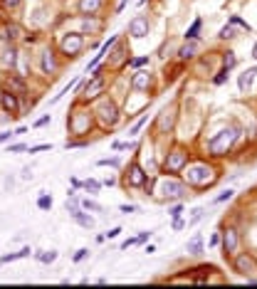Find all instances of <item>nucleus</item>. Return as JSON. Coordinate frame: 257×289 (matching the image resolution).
Masks as SVG:
<instances>
[{
	"label": "nucleus",
	"instance_id": "48",
	"mask_svg": "<svg viewBox=\"0 0 257 289\" xmlns=\"http://www.w3.org/2000/svg\"><path fill=\"white\" fill-rule=\"evenodd\" d=\"M20 151H25L23 143H13V146H10V153H20Z\"/></svg>",
	"mask_w": 257,
	"mask_h": 289
},
{
	"label": "nucleus",
	"instance_id": "33",
	"mask_svg": "<svg viewBox=\"0 0 257 289\" xmlns=\"http://www.w3.org/2000/svg\"><path fill=\"white\" fill-rule=\"evenodd\" d=\"M82 185H84L87 191H92V193H99V188H101V183H99V180H92V178L84 180Z\"/></svg>",
	"mask_w": 257,
	"mask_h": 289
},
{
	"label": "nucleus",
	"instance_id": "11",
	"mask_svg": "<svg viewBox=\"0 0 257 289\" xmlns=\"http://www.w3.org/2000/svg\"><path fill=\"white\" fill-rule=\"evenodd\" d=\"M220 242H223V255H225V257H235V252H238V245H240L238 230H235V228H228V230H223V237H220Z\"/></svg>",
	"mask_w": 257,
	"mask_h": 289
},
{
	"label": "nucleus",
	"instance_id": "7",
	"mask_svg": "<svg viewBox=\"0 0 257 289\" xmlns=\"http://www.w3.org/2000/svg\"><path fill=\"white\" fill-rule=\"evenodd\" d=\"M67 126L74 136H82V134H89L92 129V111H84V109H77L67 119Z\"/></svg>",
	"mask_w": 257,
	"mask_h": 289
},
{
	"label": "nucleus",
	"instance_id": "38",
	"mask_svg": "<svg viewBox=\"0 0 257 289\" xmlns=\"http://www.w3.org/2000/svg\"><path fill=\"white\" fill-rule=\"evenodd\" d=\"M218 37H220V40H230V37H235V35H232V28H230V25H228V28H223Z\"/></svg>",
	"mask_w": 257,
	"mask_h": 289
},
{
	"label": "nucleus",
	"instance_id": "13",
	"mask_svg": "<svg viewBox=\"0 0 257 289\" xmlns=\"http://www.w3.org/2000/svg\"><path fill=\"white\" fill-rule=\"evenodd\" d=\"M143 183H146L143 168L139 166V161H131V163H128V171H126V185L128 188H141Z\"/></svg>",
	"mask_w": 257,
	"mask_h": 289
},
{
	"label": "nucleus",
	"instance_id": "50",
	"mask_svg": "<svg viewBox=\"0 0 257 289\" xmlns=\"http://www.w3.org/2000/svg\"><path fill=\"white\" fill-rule=\"evenodd\" d=\"M183 228V220L181 218H173V230H181Z\"/></svg>",
	"mask_w": 257,
	"mask_h": 289
},
{
	"label": "nucleus",
	"instance_id": "26",
	"mask_svg": "<svg viewBox=\"0 0 257 289\" xmlns=\"http://www.w3.org/2000/svg\"><path fill=\"white\" fill-rule=\"evenodd\" d=\"M32 255V250L30 247H23L20 252H10V255H3V260L0 262H13V260H23V257H30Z\"/></svg>",
	"mask_w": 257,
	"mask_h": 289
},
{
	"label": "nucleus",
	"instance_id": "54",
	"mask_svg": "<svg viewBox=\"0 0 257 289\" xmlns=\"http://www.w3.org/2000/svg\"><path fill=\"white\" fill-rule=\"evenodd\" d=\"M23 178H25V180H30V178H32V173H30V168H23Z\"/></svg>",
	"mask_w": 257,
	"mask_h": 289
},
{
	"label": "nucleus",
	"instance_id": "12",
	"mask_svg": "<svg viewBox=\"0 0 257 289\" xmlns=\"http://www.w3.org/2000/svg\"><path fill=\"white\" fill-rule=\"evenodd\" d=\"M148 30H151V23H148V17L146 15H136L131 23H128V35L134 37V40H141L148 35Z\"/></svg>",
	"mask_w": 257,
	"mask_h": 289
},
{
	"label": "nucleus",
	"instance_id": "27",
	"mask_svg": "<svg viewBox=\"0 0 257 289\" xmlns=\"http://www.w3.org/2000/svg\"><path fill=\"white\" fill-rule=\"evenodd\" d=\"M35 257H37V260L42 262V264H52V262L57 260V250H47V252H37Z\"/></svg>",
	"mask_w": 257,
	"mask_h": 289
},
{
	"label": "nucleus",
	"instance_id": "5",
	"mask_svg": "<svg viewBox=\"0 0 257 289\" xmlns=\"http://www.w3.org/2000/svg\"><path fill=\"white\" fill-rule=\"evenodd\" d=\"M188 161H190L188 149L176 146L171 153H166V158H163V171H166V173H181V171L188 166Z\"/></svg>",
	"mask_w": 257,
	"mask_h": 289
},
{
	"label": "nucleus",
	"instance_id": "52",
	"mask_svg": "<svg viewBox=\"0 0 257 289\" xmlns=\"http://www.w3.org/2000/svg\"><path fill=\"white\" fill-rule=\"evenodd\" d=\"M218 245H220V235H213L210 237V247H218Z\"/></svg>",
	"mask_w": 257,
	"mask_h": 289
},
{
	"label": "nucleus",
	"instance_id": "16",
	"mask_svg": "<svg viewBox=\"0 0 257 289\" xmlns=\"http://www.w3.org/2000/svg\"><path fill=\"white\" fill-rule=\"evenodd\" d=\"M40 69H42V74H55L59 69V65H57V57H55V52L47 47L42 55H40Z\"/></svg>",
	"mask_w": 257,
	"mask_h": 289
},
{
	"label": "nucleus",
	"instance_id": "43",
	"mask_svg": "<svg viewBox=\"0 0 257 289\" xmlns=\"http://www.w3.org/2000/svg\"><path fill=\"white\" fill-rule=\"evenodd\" d=\"M148 65V57H139V59H131V67H143Z\"/></svg>",
	"mask_w": 257,
	"mask_h": 289
},
{
	"label": "nucleus",
	"instance_id": "32",
	"mask_svg": "<svg viewBox=\"0 0 257 289\" xmlns=\"http://www.w3.org/2000/svg\"><path fill=\"white\" fill-rule=\"evenodd\" d=\"M235 62H238L235 52H225V55H223V67H225V69H232V67H235Z\"/></svg>",
	"mask_w": 257,
	"mask_h": 289
},
{
	"label": "nucleus",
	"instance_id": "4",
	"mask_svg": "<svg viewBox=\"0 0 257 289\" xmlns=\"http://www.w3.org/2000/svg\"><path fill=\"white\" fill-rule=\"evenodd\" d=\"M232 267H235V272H238V275H243L245 279H247V284H257V260L250 255V252L235 255Z\"/></svg>",
	"mask_w": 257,
	"mask_h": 289
},
{
	"label": "nucleus",
	"instance_id": "39",
	"mask_svg": "<svg viewBox=\"0 0 257 289\" xmlns=\"http://www.w3.org/2000/svg\"><path fill=\"white\" fill-rule=\"evenodd\" d=\"M200 218H203V210H200V208H196V210H193V218L188 220V225H196V222H198Z\"/></svg>",
	"mask_w": 257,
	"mask_h": 289
},
{
	"label": "nucleus",
	"instance_id": "21",
	"mask_svg": "<svg viewBox=\"0 0 257 289\" xmlns=\"http://www.w3.org/2000/svg\"><path fill=\"white\" fill-rule=\"evenodd\" d=\"M255 74H257V67L245 69L243 74H240V79H238V87H240V92H243V94H247V92L252 89V82H255Z\"/></svg>",
	"mask_w": 257,
	"mask_h": 289
},
{
	"label": "nucleus",
	"instance_id": "8",
	"mask_svg": "<svg viewBox=\"0 0 257 289\" xmlns=\"http://www.w3.org/2000/svg\"><path fill=\"white\" fill-rule=\"evenodd\" d=\"M94 74H92V79L82 87V96H84L87 101L89 99H97V96L104 92V87H106V79H104V69H92Z\"/></svg>",
	"mask_w": 257,
	"mask_h": 289
},
{
	"label": "nucleus",
	"instance_id": "42",
	"mask_svg": "<svg viewBox=\"0 0 257 289\" xmlns=\"http://www.w3.org/2000/svg\"><path fill=\"white\" fill-rule=\"evenodd\" d=\"M181 213H183V205H173L171 210H168V215H171V218H181Z\"/></svg>",
	"mask_w": 257,
	"mask_h": 289
},
{
	"label": "nucleus",
	"instance_id": "37",
	"mask_svg": "<svg viewBox=\"0 0 257 289\" xmlns=\"http://www.w3.org/2000/svg\"><path fill=\"white\" fill-rule=\"evenodd\" d=\"M87 255H89V250L82 247V250H77V252H74V257H72V260H74V262H82V260L87 257Z\"/></svg>",
	"mask_w": 257,
	"mask_h": 289
},
{
	"label": "nucleus",
	"instance_id": "9",
	"mask_svg": "<svg viewBox=\"0 0 257 289\" xmlns=\"http://www.w3.org/2000/svg\"><path fill=\"white\" fill-rule=\"evenodd\" d=\"M158 193H163V198H166V200H178V198H183L188 191H186V185H183L181 180L168 178V180H161V188H158Z\"/></svg>",
	"mask_w": 257,
	"mask_h": 289
},
{
	"label": "nucleus",
	"instance_id": "14",
	"mask_svg": "<svg viewBox=\"0 0 257 289\" xmlns=\"http://www.w3.org/2000/svg\"><path fill=\"white\" fill-rule=\"evenodd\" d=\"M3 89H8V92H13V94H17V96H25L28 94L25 77H20V74H8V77L3 79Z\"/></svg>",
	"mask_w": 257,
	"mask_h": 289
},
{
	"label": "nucleus",
	"instance_id": "6",
	"mask_svg": "<svg viewBox=\"0 0 257 289\" xmlns=\"http://www.w3.org/2000/svg\"><path fill=\"white\" fill-rule=\"evenodd\" d=\"M59 50H62V55H67L70 59H77V57L82 55V50H84V37H82V32H67V35L59 40Z\"/></svg>",
	"mask_w": 257,
	"mask_h": 289
},
{
	"label": "nucleus",
	"instance_id": "49",
	"mask_svg": "<svg viewBox=\"0 0 257 289\" xmlns=\"http://www.w3.org/2000/svg\"><path fill=\"white\" fill-rule=\"evenodd\" d=\"M119 233H121V228H112V230H109V233L104 235V237H109V240H112V237H116Z\"/></svg>",
	"mask_w": 257,
	"mask_h": 289
},
{
	"label": "nucleus",
	"instance_id": "30",
	"mask_svg": "<svg viewBox=\"0 0 257 289\" xmlns=\"http://www.w3.org/2000/svg\"><path fill=\"white\" fill-rule=\"evenodd\" d=\"M37 208H40V210H50V208H52V198H50L47 193H42V195L37 198Z\"/></svg>",
	"mask_w": 257,
	"mask_h": 289
},
{
	"label": "nucleus",
	"instance_id": "24",
	"mask_svg": "<svg viewBox=\"0 0 257 289\" xmlns=\"http://www.w3.org/2000/svg\"><path fill=\"white\" fill-rule=\"evenodd\" d=\"M20 35H23L20 25H5V30H3V40L8 42V45H15Z\"/></svg>",
	"mask_w": 257,
	"mask_h": 289
},
{
	"label": "nucleus",
	"instance_id": "20",
	"mask_svg": "<svg viewBox=\"0 0 257 289\" xmlns=\"http://www.w3.org/2000/svg\"><path fill=\"white\" fill-rule=\"evenodd\" d=\"M198 50H200L198 40H186V45H181V50H178V57L183 62H188V59H193V57L198 55Z\"/></svg>",
	"mask_w": 257,
	"mask_h": 289
},
{
	"label": "nucleus",
	"instance_id": "36",
	"mask_svg": "<svg viewBox=\"0 0 257 289\" xmlns=\"http://www.w3.org/2000/svg\"><path fill=\"white\" fill-rule=\"evenodd\" d=\"M228 74H230V69L223 67L220 72H218V77H215L213 82H215V84H225V79H228Z\"/></svg>",
	"mask_w": 257,
	"mask_h": 289
},
{
	"label": "nucleus",
	"instance_id": "34",
	"mask_svg": "<svg viewBox=\"0 0 257 289\" xmlns=\"http://www.w3.org/2000/svg\"><path fill=\"white\" fill-rule=\"evenodd\" d=\"M23 5V0H3V10H17Z\"/></svg>",
	"mask_w": 257,
	"mask_h": 289
},
{
	"label": "nucleus",
	"instance_id": "3",
	"mask_svg": "<svg viewBox=\"0 0 257 289\" xmlns=\"http://www.w3.org/2000/svg\"><path fill=\"white\" fill-rule=\"evenodd\" d=\"M92 114H97L99 124L106 126V129H114V126L119 124V119H121V111H119L114 99H101L99 104H97V109L92 111Z\"/></svg>",
	"mask_w": 257,
	"mask_h": 289
},
{
	"label": "nucleus",
	"instance_id": "41",
	"mask_svg": "<svg viewBox=\"0 0 257 289\" xmlns=\"http://www.w3.org/2000/svg\"><path fill=\"white\" fill-rule=\"evenodd\" d=\"M232 195H235V193H232V191H225V193H223V195H218V198H215V203H225V200H230Z\"/></svg>",
	"mask_w": 257,
	"mask_h": 289
},
{
	"label": "nucleus",
	"instance_id": "40",
	"mask_svg": "<svg viewBox=\"0 0 257 289\" xmlns=\"http://www.w3.org/2000/svg\"><path fill=\"white\" fill-rule=\"evenodd\" d=\"M99 166H114L116 168V166H121V161H119V158H101Z\"/></svg>",
	"mask_w": 257,
	"mask_h": 289
},
{
	"label": "nucleus",
	"instance_id": "53",
	"mask_svg": "<svg viewBox=\"0 0 257 289\" xmlns=\"http://www.w3.org/2000/svg\"><path fill=\"white\" fill-rule=\"evenodd\" d=\"M45 124H50V114H47V116H42L40 121H35V126H45Z\"/></svg>",
	"mask_w": 257,
	"mask_h": 289
},
{
	"label": "nucleus",
	"instance_id": "55",
	"mask_svg": "<svg viewBox=\"0 0 257 289\" xmlns=\"http://www.w3.org/2000/svg\"><path fill=\"white\" fill-rule=\"evenodd\" d=\"M252 57H255V59H257V45H255V47H252Z\"/></svg>",
	"mask_w": 257,
	"mask_h": 289
},
{
	"label": "nucleus",
	"instance_id": "2",
	"mask_svg": "<svg viewBox=\"0 0 257 289\" xmlns=\"http://www.w3.org/2000/svg\"><path fill=\"white\" fill-rule=\"evenodd\" d=\"M181 173L186 176L188 185H196V188H203V185H208L213 180V168L208 163H193V166L188 163Z\"/></svg>",
	"mask_w": 257,
	"mask_h": 289
},
{
	"label": "nucleus",
	"instance_id": "47",
	"mask_svg": "<svg viewBox=\"0 0 257 289\" xmlns=\"http://www.w3.org/2000/svg\"><path fill=\"white\" fill-rule=\"evenodd\" d=\"M124 5H126V0H116V5H114V13L119 15L121 10H124Z\"/></svg>",
	"mask_w": 257,
	"mask_h": 289
},
{
	"label": "nucleus",
	"instance_id": "25",
	"mask_svg": "<svg viewBox=\"0 0 257 289\" xmlns=\"http://www.w3.org/2000/svg\"><path fill=\"white\" fill-rule=\"evenodd\" d=\"M188 255H196V257H198V255H203V237H200V235H193V237H190V240H188Z\"/></svg>",
	"mask_w": 257,
	"mask_h": 289
},
{
	"label": "nucleus",
	"instance_id": "56",
	"mask_svg": "<svg viewBox=\"0 0 257 289\" xmlns=\"http://www.w3.org/2000/svg\"><path fill=\"white\" fill-rule=\"evenodd\" d=\"M136 3H139V5H143V3H146V0H136Z\"/></svg>",
	"mask_w": 257,
	"mask_h": 289
},
{
	"label": "nucleus",
	"instance_id": "17",
	"mask_svg": "<svg viewBox=\"0 0 257 289\" xmlns=\"http://www.w3.org/2000/svg\"><path fill=\"white\" fill-rule=\"evenodd\" d=\"M148 87H151V74L148 72H136L134 77H131V89L134 92H148Z\"/></svg>",
	"mask_w": 257,
	"mask_h": 289
},
{
	"label": "nucleus",
	"instance_id": "35",
	"mask_svg": "<svg viewBox=\"0 0 257 289\" xmlns=\"http://www.w3.org/2000/svg\"><path fill=\"white\" fill-rule=\"evenodd\" d=\"M146 124V116H141V119H139V121H136V124L131 126V131H128V136H139V131H141V126Z\"/></svg>",
	"mask_w": 257,
	"mask_h": 289
},
{
	"label": "nucleus",
	"instance_id": "46",
	"mask_svg": "<svg viewBox=\"0 0 257 289\" xmlns=\"http://www.w3.org/2000/svg\"><path fill=\"white\" fill-rule=\"evenodd\" d=\"M15 136V131H3L0 134V143H5V141H10V138Z\"/></svg>",
	"mask_w": 257,
	"mask_h": 289
},
{
	"label": "nucleus",
	"instance_id": "29",
	"mask_svg": "<svg viewBox=\"0 0 257 289\" xmlns=\"http://www.w3.org/2000/svg\"><path fill=\"white\" fill-rule=\"evenodd\" d=\"M79 205L84 208V210H89V213H101V210H104V208H101L97 200H89V198H87V200H82Z\"/></svg>",
	"mask_w": 257,
	"mask_h": 289
},
{
	"label": "nucleus",
	"instance_id": "22",
	"mask_svg": "<svg viewBox=\"0 0 257 289\" xmlns=\"http://www.w3.org/2000/svg\"><path fill=\"white\" fill-rule=\"evenodd\" d=\"M104 5V0H79L77 3V10L82 15H97Z\"/></svg>",
	"mask_w": 257,
	"mask_h": 289
},
{
	"label": "nucleus",
	"instance_id": "15",
	"mask_svg": "<svg viewBox=\"0 0 257 289\" xmlns=\"http://www.w3.org/2000/svg\"><path fill=\"white\" fill-rule=\"evenodd\" d=\"M173 124H176V111L163 109L161 114H158V119H156V131L158 134H168V131L173 129Z\"/></svg>",
	"mask_w": 257,
	"mask_h": 289
},
{
	"label": "nucleus",
	"instance_id": "31",
	"mask_svg": "<svg viewBox=\"0 0 257 289\" xmlns=\"http://www.w3.org/2000/svg\"><path fill=\"white\" fill-rule=\"evenodd\" d=\"M77 84H79V79L74 77V79H72V82L67 84V87H65V89H62V92H59V94L55 96V99H52V104H55V101H59V99H62V96H65V94H70V92H72V89H74V87H77Z\"/></svg>",
	"mask_w": 257,
	"mask_h": 289
},
{
	"label": "nucleus",
	"instance_id": "23",
	"mask_svg": "<svg viewBox=\"0 0 257 289\" xmlns=\"http://www.w3.org/2000/svg\"><path fill=\"white\" fill-rule=\"evenodd\" d=\"M82 30L89 32V35H94V32H99L101 30V23L99 20H94V15H84V17H82ZM84 32H82V35H84Z\"/></svg>",
	"mask_w": 257,
	"mask_h": 289
},
{
	"label": "nucleus",
	"instance_id": "45",
	"mask_svg": "<svg viewBox=\"0 0 257 289\" xmlns=\"http://www.w3.org/2000/svg\"><path fill=\"white\" fill-rule=\"evenodd\" d=\"M50 143H40V146H30V153H37V151H47Z\"/></svg>",
	"mask_w": 257,
	"mask_h": 289
},
{
	"label": "nucleus",
	"instance_id": "19",
	"mask_svg": "<svg viewBox=\"0 0 257 289\" xmlns=\"http://www.w3.org/2000/svg\"><path fill=\"white\" fill-rule=\"evenodd\" d=\"M17 57H20L17 47H15V45H8V47L3 50V55H0V62H3V67L15 69V65H17Z\"/></svg>",
	"mask_w": 257,
	"mask_h": 289
},
{
	"label": "nucleus",
	"instance_id": "44",
	"mask_svg": "<svg viewBox=\"0 0 257 289\" xmlns=\"http://www.w3.org/2000/svg\"><path fill=\"white\" fill-rule=\"evenodd\" d=\"M230 23H232V25H240V28H245V30H250V25H247V23H243L240 17H235V15L230 17Z\"/></svg>",
	"mask_w": 257,
	"mask_h": 289
},
{
	"label": "nucleus",
	"instance_id": "10",
	"mask_svg": "<svg viewBox=\"0 0 257 289\" xmlns=\"http://www.w3.org/2000/svg\"><path fill=\"white\" fill-rule=\"evenodd\" d=\"M0 107H3V111L8 116H20V96L8 92V89H3L0 92Z\"/></svg>",
	"mask_w": 257,
	"mask_h": 289
},
{
	"label": "nucleus",
	"instance_id": "18",
	"mask_svg": "<svg viewBox=\"0 0 257 289\" xmlns=\"http://www.w3.org/2000/svg\"><path fill=\"white\" fill-rule=\"evenodd\" d=\"M70 218H72L74 222H77V225L87 228V230H92V228H94V218H92V215H87L84 208H82V205L74 208V210H70Z\"/></svg>",
	"mask_w": 257,
	"mask_h": 289
},
{
	"label": "nucleus",
	"instance_id": "28",
	"mask_svg": "<svg viewBox=\"0 0 257 289\" xmlns=\"http://www.w3.org/2000/svg\"><path fill=\"white\" fill-rule=\"evenodd\" d=\"M200 25H203V20H200V17H196V20H193V25H190V28H188V32H186V40H198Z\"/></svg>",
	"mask_w": 257,
	"mask_h": 289
},
{
	"label": "nucleus",
	"instance_id": "1",
	"mask_svg": "<svg viewBox=\"0 0 257 289\" xmlns=\"http://www.w3.org/2000/svg\"><path fill=\"white\" fill-rule=\"evenodd\" d=\"M240 136V126H228V129H223V131H218L210 141H208V151L210 156H225V153L232 149V143L238 141Z\"/></svg>",
	"mask_w": 257,
	"mask_h": 289
},
{
	"label": "nucleus",
	"instance_id": "51",
	"mask_svg": "<svg viewBox=\"0 0 257 289\" xmlns=\"http://www.w3.org/2000/svg\"><path fill=\"white\" fill-rule=\"evenodd\" d=\"M119 210H121V213H134L136 205H119Z\"/></svg>",
	"mask_w": 257,
	"mask_h": 289
}]
</instances>
